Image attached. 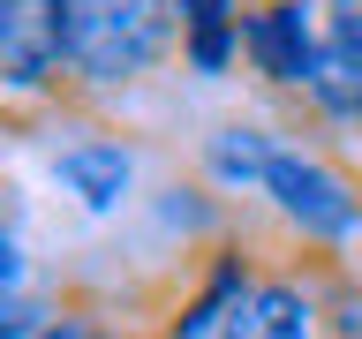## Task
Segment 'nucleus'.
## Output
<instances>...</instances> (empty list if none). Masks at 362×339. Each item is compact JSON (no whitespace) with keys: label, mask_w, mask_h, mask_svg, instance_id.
Segmentation results:
<instances>
[{"label":"nucleus","mask_w":362,"mask_h":339,"mask_svg":"<svg viewBox=\"0 0 362 339\" xmlns=\"http://www.w3.org/2000/svg\"><path fill=\"white\" fill-rule=\"evenodd\" d=\"M53 8L68 38V76L90 113L113 90H136L181 61V0H53Z\"/></svg>","instance_id":"nucleus-1"},{"label":"nucleus","mask_w":362,"mask_h":339,"mask_svg":"<svg viewBox=\"0 0 362 339\" xmlns=\"http://www.w3.org/2000/svg\"><path fill=\"white\" fill-rule=\"evenodd\" d=\"M264 211L287 226L294 242L339 249V242L362 234V181L347 174L332 151H294V143H279V158H272V174H264Z\"/></svg>","instance_id":"nucleus-2"},{"label":"nucleus","mask_w":362,"mask_h":339,"mask_svg":"<svg viewBox=\"0 0 362 339\" xmlns=\"http://www.w3.org/2000/svg\"><path fill=\"white\" fill-rule=\"evenodd\" d=\"M0 83H8V121H30V106L90 113V98L68 76V38L53 0H0Z\"/></svg>","instance_id":"nucleus-3"},{"label":"nucleus","mask_w":362,"mask_h":339,"mask_svg":"<svg viewBox=\"0 0 362 339\" xmlns=\"http://www.w3.org/2000/svg\"><path fill=\"white\" fill-rule=\"evenodd\" d=\"M317 45H325V16L310 0H242V61L264 90L302 98V83L317 68Z\"/></svg>","instance_id":"nucleus-4"},{"label":"nucleus","mask_w":362,"mask_h":339,"mask_svg":"<svg viewBox=\"0 0 362 339\" xmlns=\"http://www.w3.org/2000/svg\"><path fill=\"white\" fill-rule=\"evenodd\" d=\"M272 158H279V136L257 129V121H226V129L204 136V181L219 189V196H264V174H272Z\"/></svg>","instance_id":"nucleus-5"},{"label":"nucleus","mask_w":362,"mask_h":339,"mask_svg":"<svg viewBox=\"0 0 362 339\" xmlns=\"http://www.w3.org/2000/svg\"><path fill=\"white\" fill-rule=\"evenodd\" d=\"M53 181H61L83 211H113V203L129 196V181H136V158H129V143H113V136H83V143L53 151Z\"/></svg>","instance_id":"nucleus-6"},{"label":"nucleus","mask_w":362,"mask_h":339,"mask_svg":"<svg viewBox=\"0 0 362 339\" xmlns=\"http://www.w3.org/2000/svg\"><path fill=\"white\" fill-rule=\"evenodd\" d=\"M242 61V0H181V68L226 76Z\"/></svg>","instance_id":"nucleus-7"},{"label":"nucleus","mask_w":362,"mask_h":339,"mask_svg":"<svg viewBox=\"0 0 362 339\" xmlns=\"http://www.w3.org/2000/svg\"><path fill=\"white\" fill-rule=\"evenodd\" d=\"M38 339H129V324H113V309H98V302H53V316H45Z\"/></svg>","instance_id":"nucleus-8"}]
</instances>
